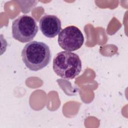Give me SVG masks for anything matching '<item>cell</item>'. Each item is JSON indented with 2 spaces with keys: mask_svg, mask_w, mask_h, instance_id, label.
<instances>
[{
  "mask_svg": "<svg viewBox=\"0 0 128 128\" xmlns=\"http://www.w3.org/2000/svg\"><path fill=\"white\" fill-rule=\"evenodd\" d=\"M21 56L25 66L34 72L45 68L51 60L49 46L43 42L38 41L26 44L22 50Z\"/></svg>",
  "mask_w": 128,
  "mask_h": 128,
  "instance_id": "1",
  "label": "cell"
},
{
  "mask_svg": "<svg viewBox=\"0 0 128 128\" xmlns=\"http://www.w3.org/2000/svg\"><path fill=\"white\" fill-rule=\"evenodd\" d=\"M52 68L59 76L67 80L78 76L82 68V61L76 53L62 51L58 53L53 60Z\"/></svg>",
  "mask_w": 128,
  "mask_h": 128,
  "instance_id": "2",
  "label": "cell"
},
{
  "mask_svg": "<svg viewBox=\"0 0 128 128\" xmlns=\"http://www.w3.org/2000/svg\"><path fill=\"white\" fill-rule=\"evenodd\" d=\"M12 36L21 42L32 40L37 34L38 26L34 19L28 15H22L14 20L12 26Z\"/></svg>",
  "mask_w": 128,
  "mask_h": 128,
  "instance_id": "3",
  "label": "cell"
},
{
  "mask_svg": "<svg viewBox=\"0 0 128 128\" xmlns=\"http://www.w3.org/2000/svg\"><path fill=\"white\" fill-rule=\"evenodd\" d=\"M58 44L64 50L72 52L78 50L83 44L84 36L81 30L74 26L64 28L58 36Z\"/></svg>",
  "mask_w": 128,
  "mask_h": 128,
  "instance_id": "4",
  "label": "cell"
},
{
  "mask_svg": "<svg viewBox=\"0 0 128 128\" xmlns=\"http://www.w3.org/2000/svg\"><path fill=\"white\" fill-rule=\"evenodd\" d=\"M61 24L60 18L52 14L43 16L39 22L40 31L44 36L49 38L55 37L60 32Z\"/></svg>",
  "mask_w": 128,
  "mask_h": 128,
  "instance_id": "5",
  "label": "cell"
}]
</instances>
